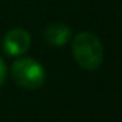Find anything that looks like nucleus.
Instances as JSON below:
<instances>
[{"mask_svg":"<svg viewBox=\"0 0 122 122\" xmlns=\"http://www.w3.org/2000/svg\"><path fill=\"white\" fill-rule=\"evenodd\" d=\"M71 53L77 65L88 71L99 68L104 60L102 42L96 34L90 33V31H82L73 37Z\"/></svg>","mask_w":122,"mask_h":122,"instance_id":"1","label":"nucleus"},{"mask_svg":"<svg viewBox=\"0 0 122 122\" xmlns=\"http://www.w3.org/2000/svg\"><path fill=\"white\" fill-rule=\"evenodd\" d=\"M11 77L25 90H37L46 81L45 68L33 57H19L11 65Z\"/></svg>","mask_w":122,"mask_h":122,"instance_id":"2","label":"nucleus"},{"mask_svg":"<svg viewBox=\"0 0 122 122\" xmlns=\"http://www.w3.org/2000/svg\"><path fill=\"white\" fill-rule=\"evenodd\" d=\"M31 46V36L23 28H14L8 31L3 39V50L8 56H23Z\"/></svg>","mask_w":122,"mask_h":122,"instance_id":"3","label":"nucleus"},{"mask_svg":"<svg viewBox=\"0 0 122 122\" xmlns=\"http://www.w3.org/2000/svg\"><path fill=\"white\" fill-rule=\"evenodd\" d=\"M45 40L53 46H63L73 37V31L65 23H51L43 31Z\"/></svg>","mask_w":122,"mask_h":122,"instance_id":"4","label":"nucleus"},{"mask_svg":"<svg viewBox=\"0 0 122 122\" xmlns=\"http://www.w3.org/2000/svg\"><path fill=\"white\" fill-rule=\"evenodd\" d=\"M6 77H8V66H6V62L0 57V88L3 86Z\"/></svg>","mask_w":122,"mask_h":122,"instance_id":"5","label":"nucleus"}]
</instances>
